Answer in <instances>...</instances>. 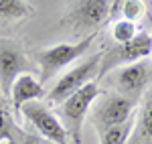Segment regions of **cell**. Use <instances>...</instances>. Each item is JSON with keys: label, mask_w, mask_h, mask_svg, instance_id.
Here are the masks:
<instances>
[{"label": "cell", "mask_w": 152, "mask_h": 144, "mask_svg": "<svg viewBox=\"0 0 152 144\" xmlns=\"http://www.w3.org/2000/svg\"><path fill=\"white\" fill-rule=\"evenodd\" d=\"M97 97H99V85H97V79H94L87 85H83L81 89H77L75 94H71L65 102L59 104L61 122H63L67 134L71 136V140L75 144L81 142V130H83L85 116H87L89 108L94 106V102Z\"/></svg>", "instance_id": "cell-1"}, {"label": "cell", "mask_w": 152, "mask_h": 144, "mask_svg": "<svg viewBox=\"0 0 152 144\" xmlns=\"http://www.w3.org/2000/svg\"><path fill=\"white\" fill-rule=\"evenodd\" d=\"M116 10V0H75L69 12L65 14L63 23L75 33L95 35Z\"/></svg>", "instance_id": "cell-2"}, {"label": "cell", "mask_w": 152, "mask_h": 144, "mask_svg": "<svg viewBox=\"0 0 152 144\" xmlns=\"http://www.w3.org/2000/svg\"><path fill=\"white\" fill-rule=\"evenodd\" d=\"M152 55V33L148 31H138V35L128 43H120V45H112L107 51L102 53V61H99V73L97 77H104L105 73L120 69L124 65L136 63V61L148 59Z\"/></svg>", "instance_id": "cell-3"}, {"label": "cell", "mask_w": 152, "mask_h": 144, "mask_svg": "<svg viewBox=\"0 0 152 144\" xmlns=\"http://www.w3.org/2000/svg\"><path fill=\"white\" fill-rule=\"evenodd\" d=\"M94 39H95V35H87V37H83L79 43H59V45H53L49 49L39 51L37 53V61H39V67H41V83L45 85L63 67H67L73 61L83 57L89 51Z\"/></svg>", "instance_id": "cell-4"}, {"label": "cell", "mask_w": 152, "mask_h": 144, "mask_svg": "<svg viewBox=\"0 0 152 144\" xmlns=\"http://www.w3.org/2000/svg\"><path fill=\"white\" fill-rule=\"evenodd\" d=\"M99 61H102V51L94 53L89 59L81 61L79 65H75L73 69L65 73L63 77H59V81L47 91V99L51 104H61L65 102L71 94H75L77 89H81L83 85H87L89 81H94L99 73Z\"/></svg>", "instance_id": "cell-5"}, {"label": "cell", "mask_w": 152, "mask_h": 144, "mask_svg": "<svg viewBox=\"0 0 152 144\" xmlns=\"http://www.w3.org/2000/svg\"><path fill=\"white\" fill-rule=\"evenodd\" d=\"M20 114L24 116V120L28 122L37 130L39 136H43L45 140L53 144H67L69 134L65 130L63 122L43 104V102H28L20 108Z\"/></svg>", "instance_id": "cell-6"}, {"label": "cell", "mask_w": 152, "mask_h": 144, "mask_svg": "<svg viewBox=\"0 0 152 144\" xmlns=\"http://www.w3.org/2000/svg\"><path fill=\"white\" fill-rule=\"evenodd\" d=\"M114 83L118 87V94L140 102V97L152 85V61L142 59L120 67L114 77Z\"/></svg>", "instance_id": "cell-7"}, {"label": "cell", "mask_w": 152, "mask_h": 144, "mask_svg": "<svg viewBox=\"0 0 152 144\" xmlns=\"http://www.w3.org/2000/svg\"><path fill=\"white\" fill-rule=\"evenodd\" d=\"M138 104L140 102L122 96V94L107 96L95 106L91 120H94L97 130H105V128H114V126H120V124H126L132 118V112L136 110Z\"/></svg>", "instance_id": "cell-8"}, {"label": "cell", "mask_w": 152, "mask_h": 144, "mask_svg": "<svg viewBox=\"0 0 152 144\" xmlns=\"http://www.w3.org/2000/svg\"><path fill=\"white\" fill-rule=\"evenodd\" d=\"M28 61L23 49L10 39H0V94L8 97L12 83L18 75L26 73Z\"/></svg>", "instance_id": "cell-9"}, {"label": "cell", "mask_w": 152, "mask_h": 144, "mask_svg": "<svg viewBox=\"0 0 152 144\" xmlns=\"http://www.w3.org/2000/svg\"><path fill=\"white\" fill-rule=\"evenodd\" d=\"M45 96H47L45 85L41 83L35 75H31V73L18 75L16 81H14L12 87H10V94H8L12 112H20V108H23L24 104H28V102H39L41 97H45Z\"/></svg>", "instance_id": "cell-10"}, {"label": "cell", "mask_w": 152, "mask_h": 144, "mask_svg": "<svg viewBox=\"0 0 152 144\" xmlns=\"http://www.w3.org/2000/svg\"><path fill=\"white\" fill-rule=\"evenodd\" d=\"M128 144H152V85L142 96L140 112L134 122Z\"/></svg>", "instance_id": "cell-11"}, {"label": "cell", "mask_w": 152, "mask_h": 144, "mask_svg": "<svg viewBox=\"0 0 152 144\" xmlns=\"http://www.w3.org/2000/svg\"><path fill=\"white\" fill-rule=\"evenodd\" d=\"M26 134L24 128H20L16 120H14V114L10 110V102L6 99V96L0 94V144H18L23 140V136Z\"/></svg>", "instance_id": "cell-12"}, {"label": "cell", "mask_w": 152, "mask_h": 144, "mask_svg": "<svg viewBox=\"0 0 152 144\" xmlns=\"http://www.w3.org/2000/svg\"><path fill=\"white\" fill-rule=\"evenodd\" d=\"M132 128H134V122L128 120L126 124H120L114 128L97 130L99 132V144H128Z\"/></svg>", "instance_id": "cell-13"}, {"label": "cell", "mask_w": 152, "mask_h": 144, "mask_svg": "<svg viewBox=\"0 0 152 144\" xmlns=\"http://www.w3.org/2000/svg\"><path fill=\"white\" fill-rule=\"evenodd\" d=\"M31 10L26 0H0V18H24Z\"/></svg>", "instance_id": "cell-14"}, {"label": "cell", "mask_w": 152, "mask_h": 144, "mask_svg": "<svg viewBox=\"0 0 152 144\" xmlns=\"http://www.w3.org/2000/svg\"><path fill=\"white\" fill-rule=\"evenodd\" d=\"M116 8L122 10V18H126L130 23L140 20L142 16L148 12L144 0H116Z\"/></svg>", "instance_id": "cell-15"}, {"label": "cell", "mask_w": 152, "mask_h": 144, "mask_svg": "<svg viewBox=\"0 0 152 144\" xmlns=\"http://www.w3.org/2000/svg\"><path fill=\"white\" fill-rule=\"evenodd\" d=\"M136 35H138V26H136V23H130V20H126V18L116 20L114 26H112V41H114L116 45H120V43H128V41H132Z\"/></svg>", "instance_id": "cell-16"}, {"label": "cell", "mask_w": 152, "mask_h": 144, "mask_svg": "<svg viewBox=\"0 0 152 144\" xmlns=\"http://www.w3.org/2000/svg\"><path fill=\"white\" fill-rule=\"evenodd\" d=\"M18 144H51L49 140H45L43 136H39V134H35V132H28L26 130V134L23 136V140Z\"/></svg>", "instance_id": "cell-17"}, {"label": "cell", "mask_w": 152, "mask_h": 144, "mask_svg": "<svg viewBox=\"0 0 152 144\" xmlns=\"http://www.w3.org/2000/svg\"><path fill=\"white\" fill-rule=\"evenodd\" d=\"M148 20H150V26H152V12H148Z\"/></svg>", "instance_id": "cell-18"}]
</instances>
